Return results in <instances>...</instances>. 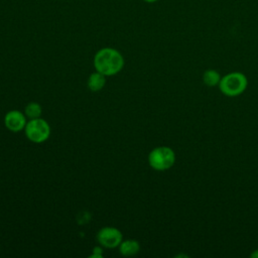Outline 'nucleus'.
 I'll list each match as a JSON object with an SVG mask.
<instances>
[{
	"mask_svg": "<svg viewBox=\"0 0 258 258\" xmlns=\"http://www.w3.org/2000/svg\"><path fill=\"white\" fill-rule=\"evenodd\" d=\"M94 66L104 76H114L123 69L124 58L117 49L105 47L95 54Z\"/></svg>",
	"mask_w": 258,
	"mask_h": 258,
	"instance_id": "1",
	"label": "nucleus"
},
{
	"mask_svg": "<svg viewBox=\"0 0 258 258\" xmlns=\"http://www.w3.org/2000/svg\"><path fill=\"white\" fill-rule=\"evenodd\" d=\"M4 123L8 130L12 132H19L25 128L26 118L20 111L12 110L5 115Z\"/></svg>",
	"mask_w": 258,
	"mask_h": 258,
	"instance_id": "6",
	"label": "nucleus"
},
{
	"mask_svg": "<svg viewBox=\"0 0 258 258\" xmlns=\"http://www.w3.org/2000/svg\"><path fill=\"white\" fill-rule=\"evenodd\" d=\"M26 137L35 143H41L45 141L50 134V127L48 123L40 118L30 119L24 128Z\"/></svg>",
	"mask_w": 258,
	"mask_h": 258,
	"instance_id": "4",
	"label": "nucleus"
},
{
	"mask_svg": "<svg viewBox=\"0 0 258 258\" xmlns=\"http://www.w3.org/2000/svg\"><path fill=\"white\" fill-rule=\"evenodd\" d=\"M119 249H120V253L123 256H133L139 252L140 245L136 240L129 239V240L122 241L119 245Z\"/></svg>",
	"mask_w": 258,
	"mask_h": 258,
	"instance_id": "7",
	"label": "nucleus"
},
{
	"mask_svg": "<svg viewBox=\"0 0 258 258\" xmlns=\"http://www.w3.org/2000/svg\"><path fill=\"white\" fill-rule=\"evenodd\" d=\"M250 257H252V258H258V249L254 250V251L250 254Z\"/></svg>",
	"mask_w": 258,
	"mask_h": 258,
	"instance_id": "11",
	"label": "nucleus"
},
{
	"mask_svg": "<svg viewBox=\"0 0 258 258\" xmlns=\"http://www.w3.org/2000/svg\"><path fill=\"white\" fill-rule=\"evenodd\" d=\"M41 112H42V109H41L40 105L36 102H31V103L27 104L25 107V110H24L25 116L30 119L39 118L41 115Z\"/></svg>",
	"mask_w": 258,
	"mask_h": 258,
	"instance_id": "10",
	"label": "nucleus"
},
{
	"mask_svg": "<svg viewBox=\"0 0 258 258\" xmlns=\"http://www.w3.org/2000/svg\"><path fill=\"white\" fill-rule=\"evenodd\" d=\"M248 85L247 78L240 72H232L221 78L219 88L228 97H236L242 94Z\"/></svg>",
	"mask_w": 258,
	"mask_h": 258,
	"instance_id": "2",
	"label": "nucleus"
},
{
	"mask_svg": "<svg viewBox=\"0 0 258 258\" xmlns=\"http://www.w3.org/2000/svg\"><path fill=\"white\" fill-rule=\"evenodd\" d=\"M175 161L174 151L167 146H159L152 149L148 155L149 165L158 171L169 169Z\"/></svg>",
	"mask_w": 258,
	"mask_h": 258,
	"instance_id": "3",
	"label": "nucleus"
},
{
	"mask_svg": "<svg viewBox=\"0 0 258 258\" xmlns=\"http://www.w3.org/2000/svg\"><path fill=\"white\" fill-rule=\"evenodd\" d=\"M122 233L114 227H105L97 234L98 242L106 248H116L122 242Z\"/></svg>",
	"mask_w": 258,
	"mask_h": 258,
	"instance_id": "5",
	"label": "nucleus"
},
{
	"mask_svg": "<svg viewBox=\"0 0 258 258\" xmlns=\"http://www.w3.org/2000/svg\"><path fill=\"white\" fill-rule=\"evenodd\" d=\"M145 2H147V3H153V2H155V1H157V0H144Z\"/></svg>",
	"mask_w": 258,
	"mask_h": 258,
	"instance_id": "12",
	"label": "nucleus"
},
{
	"mask_svg": "<svg viewBox=\"0 0 258 258\" xmlns=\"http://www.w3.org/2000/svg\"><path fill=\"white\" fill-rule=\"evenodd\" d=\"M221 81V76L216 70H207L203 74V82L208 87H215L219 85Z\"/></svg>",
	"mask_w": 258,
	"mask_h": 258,
	"instance_id": "9",
	"label": "nucleus"
},
{
	"mask_svg": "<svg viewBox=\"0 0 258 258\" xmlns=\"http://www.w3.org/2000/svg\"><path fill=\"white\" fill-rule=\"evenodd\" d=\"M105 83H106L105 76L99 72L91 74L88 79V87L92 92L101 91L104 88Z\"/></svg>",
	"mask_w": 258,
	"mask_h": 258,
	"instance_id": "8",
	"label": "nucleus"
}]
</instances>
